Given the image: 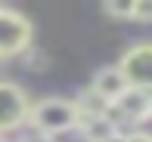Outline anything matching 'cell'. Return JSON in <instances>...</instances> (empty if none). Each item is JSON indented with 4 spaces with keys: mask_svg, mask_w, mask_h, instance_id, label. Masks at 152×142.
Wrapping results in <instances>:
<instances>
[{
    "mask_svg": "<svg viewBox=\"0 0 152 142\" xmlns=\"http://www.w3.org/2000/svg\"><path fill=\"white\" fill-rule=\"evenodd\" d=\"M22 142H53L50 136H44V133H37V130H34V133H28V136H25Z\"/></svg>",
    "mask_w": 152,
    "mask_h": 142,
    "instance_id": "11",
    "label": "cell"
},
{
    "mask_svg": "<svg viewBox=\"0 0 152 142\" xmlns=\"http://www.w3.org/2000/svg\"><path fill=\"white\" fill-rule=\"evenodd\" d=\"M118 71L127 77V86L152 93V43H137L121 56Z\"/></svg>",
    "mask_w": 152,
    "mask_h": 142,
    "instance_id": "3",
    "label": "cell"
},
{
    "mask_svg": "<svg viewBox=\"0 0 152 142\" xmlns=\"http://www.w3.org/2000/svg\"><path fill=\"white\" fill-rule=\"evenodd\" d=\"M31 124L37 133L44 136H59V133H68L81 124L78 120V108L75 102H65V99H44L31 108Z\"/></svg>",
    "mask_w": 152,
    "mask_h": 142,
    "instance_id": "1",
    "label": "cell"
},
{
    "mask_svg": "<svg viewBox=\"0 0 152 142\" xmlns=\"http://www.w3.org/2000/svg\"><path fill=\"white\" fill-rule=\"evenodd\" d=\"M93 90L99 93L106 102L115 105L124 93L130 90V86H127V77H124L118 68H99V71H96V77H93Z\"/></svg>",
    "mask_w": 152,
    "mask_h": 142,
    "instance_id": "5",
    "label": "cell"
},
{
    "mask_svg": "<svg viewBox=\"0 0 152 142\" xmlns=\"http://www.w3.org/2000/svg\"><path fill=\"white\" fill-rule=\"evenodd\" d=\"M84 136H87V142H109V139H115L118 136V127H115V120L112 117H96V120H87L84 127Z\"/></svg>",
    "mask_w": 152,
    "mask_h": 142,
    "instance_id": "7",
    "label": "cell"
},
{
    "mask_svg": "<svg viewBox=\"0 0 152 142\" xmlns=\"http://www.w3.org/2000/svg\"><path fill=\"white\" fill-rule=\"evenodd\" d=\"M127 142H152V139H146V136H140V133H130V136H127Z\"/></svg>",
    "mask_w": 152,
    "mask_h": 142,
    "instance_id": "12",
    "label": "cell"
},
{
    "mask_svg": "<svg viewBox=\"0 0 152 142\" xmlns=\"http://www.w3.org/2000/svg\"><path fill=\"white\" fill-rule=\"evenodd\" d=\"M134 0H112V3H106L102 9L109 12V16H115V19H134Z\"/></svg>",
    "mask_w": 152,
    "mask_h": 142,
    "instance_id": "8",
    "label": "cell"
},
{
    "mask_svg": "<svg viewBox=\"0 0 152 142\" xmlns=\"http://www.w3.org/2000/svg\"><path fill=\"white\" fill-rule=\"evenodd\" d=\"M112 108H121V111L137 124L146 111H152V93H143V90H134V86H130V90L124 93V96H121Z\"/></svg>",
    "mask_w": 152,
    "mask_h": 142,
    "instance_id": "6",
    "label": "cell"
},
{
    "mask_svg": "<svg viewBox=\"0 0 152 142\" xmlns=\"http://www.w3.org/2000/svg\"><path fill=\"white\" fill-rule=\"evenodd\" d=\"M137 130L134 133H140V136H146V139H152V111H146V114H143V117L140 120H137Z\"/></svg>",
    "mask_w": 152,
    "mask_h": 142,
    "instance_id": "10",
    "label": "cell"
},
{
    "mask_svg": "<svg viewBox=\"0 0 152 142\" xmlns=\"http://www.w3.org/2000/svg\"><path fill=\"white\" fill-rule=\"evenodd\" d=\"M28 43H31V22L22 12L0 6V59H10L28 50Z\"/></svg>",
    "mask_w": 152,
    "mask_h": 142,
    "instance_id": "2",
    "label": "cell"
},
{
    "mask_svg": "<svg viewBox=\"0 0 152 142\" xmlns=\"http://www.w3.org/2000/svg\"><path fill=\"white\" fill-rule=\"evenodd\" d=\"M25 117H28V99H25L22 86L0 80V133L16 130Z\"/></svg>",
    "mask_w": 152,
    "mask_h": 142,
    "instance_id": "4",
    "label": "cell"
},
{
    "mask_svg": "<svg viewBox=\"0 0 152 142\" xmlns=\"http://www.w3.org/2000/svg\"><path fill=\"white\" fill-rule=\"evenodd\" d=\"M0 142H3V139H0Z\"/></svg>",
    "mask_w": 152,
    "mask_h": 142,
    "instance_id": "13",
    "label": "cell"
},
{
    "mask_svg": "<svg viewBox=\"0 0 152 142\" xmlns=\"http://www.w3.org/2000/svg\"><path fill=\"white\" fill-rule=\"evenodd\" d=\"M134 19L137 22H152V0H140L134 6Z\"/></svg>",
    "mask_w": 152,
    "mask_h": 142,
    "instance_id": "9",
    "label": "cell"
}]
</instances>
